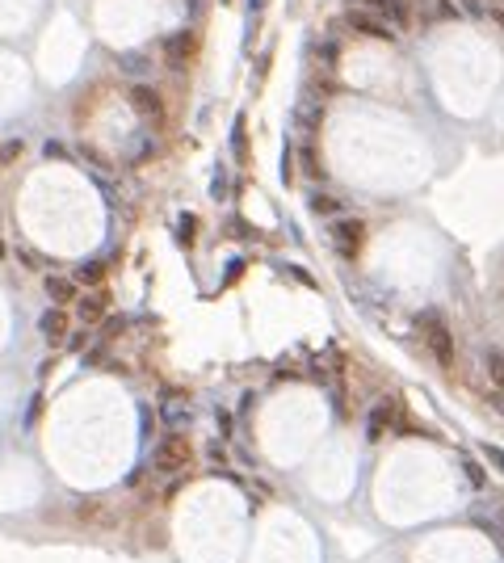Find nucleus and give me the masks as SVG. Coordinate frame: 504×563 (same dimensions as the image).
I'll return each mask as SVG.
<instances>
[{
  "label": "nucleus",
  "mask_w": 504,
  "mask_h": 563,
  "mask_svg": "<svg viewBox=\"0 0 504 563\" xmlns=\"http://www.w3.org/2000/svg\"><path fill=\"white\" fill-rule=\"evenodd\" d=\"M416 328H420V336H425V345H429V353H433V362H437L441 370H449L458 349H454V332H449L445 316L437 312V307H425V312L416 316Z\"/></svg>",
  "instance_id": "nucleus-1"
},
{
  "label": "nucleus",
  "mask_w": 504,
  "mask_h": 563,
  "mask_svg": "<svg viewBox=\"0 0 504 563\" xmlns=\"http://www.w3.org/2000/svg\"><path fill=\"white\" fill-rule=\"evenodd\" d=\"M189 458H193L189 437L168 433V437H160V441H156V450H151V467H156L160 475H181V471L189 467Z\"/></svg>",
  "instance_id": "nucleus-2"
},
{
  "label": "nucleus",
  "mask_w": 504,
  "mask_h": 563,
  "mask_svg": "<svg viewBox=\"0 0 504 563\" xmlns=\"http://www.w3.org/2000/svg\"><path fill=\"white\" fill-rule=\"evenodd\" d=\"M345 26H349L353 34H362V38H374V42H395V30H391V21H387L382 13L366 9V5H353V9L345 13Z\"/></svg>",
  "instance_id": "nucleus-3"
},
{
  "label": "nucleus",
  "mask_w": 504,
  "mask_h": 563,
  "mask_svg": "<svg viewBox=\"0 0 504 563\" xmlns=\"http://www.w3.org/2000/svg\"><path fill=\"white\" fill-rule=\"evenodd\" d=\"M126 101H130V110L139 114V118H147V122H164V97H160V88L156 84H147V80H135L130 88H126Z\"/></svg>",
  "instance_id": "nucleus-4"
},
{
  "label": "nucleus",
  "mask_w": 504,
  "mask_h": 563,
  "mask_svg": "<svg viewBox=\"0 0 504 563\" xmlns=\"http://www.w3.org/2000/svg\"><path fill=\"white\" fill-rule=\"evenodd\" d=\"M328 236H332V248L340 252V257L353 261V257L362 252V244H366V223H362V219H336Z\"/></svg>",
  "instance_id": "nucleus-5"
},
{
  "label": "nucleus",
  "mask_w": 504,
  "mask_h": 563,
  "mask_svg": "<svg viewBox=\"0 0 504 563\" xmlns=\"http://www.w3.org/2000/svg\"><path fill=\"white\" fill-rule=\"evenodd\" d=\"M38 332H42L46 345H68V332H72L68 312H64V307H46V312L38 316Z\"/></svg>",
  "instance_id": "nucleus-6"
},
{
  "label": "nucleus",
  "mask_w": 504,
  "mask_h": 563,
  "mask_svg": "<svg viewBox=\"0 0 504 563\" xmlns=\"http://www.w3.org/2000/svg\"><path fill=\"white\" fill-rule=\"evenodd\" d=\"M193 46H197V42H193V30H177V34H168V38H164V64L181 72V68L193 59Z\"/></svg>",
  "instance_id": "nucleus-7"
},
{
  "label": "nucleus",
  "mask_w": 504,
  "mask_h": 563,
  "mask_svg": "<svg viewBox=\"0 0 504 563\" xmlns=\"http://www.w3.org/2000/svg\"><path fill=\"white\" fill-rule=\"evenodd\" d=\"M391 425H395V403H391V399H378L370 412H366V437H370V441H378Z\"/></svg>",
  "instance_id": "nucleus-8"
},
{
  "label": "nucleus",
  "mask_w": 504,
  "mask_h": 563,
  "mask_svg": "<svg viewBox=\"0 0 504 563\" xmlns=\"http://www.w3.org/2000/svg\"><path fill=\"white\" fill-rule=\"evenodd\" d=\"M160 417H164L168 429H185V425H193V408H189L181 395H173V399L160 403Z\"/></svg>",
  "instance_id": "nucleus-9"
},
{
  "label": "nucleus",
  "mask_w": 504,
  "mask_h": 563,
  "mask_svg": "<svg viewBox=\"0 0 504 563\" xmlns=\"http://www.w3.org/2000/svg\"><path fill=\"white\" fill-rule=\"evenodd\" d=\"M106 312H110V294L101 290V286H97L93 294H84V298H80V320H84L88 328H93V324H101V316H106Z\"/></svg>",
  "instance_id": "nucleus-10"
},
{
  "label": "nucleus",
  "mask_w": 504,
  "mask_h": 563,
  "mask_svg": "<svg viewBox=\"0 0 504 563\" xmlns=\"http://www.w3.org/2000/svg\"><path fill=\"white\" fill-rule=\"evenodd\" d=\"M46 294H50V303H55V307H68V303H76V282L50 274V278H46Z\"/></svg>",
  "instance_id": "nucleus-11"
},
{
  "label": "nucleus",
  "mask_w": 504,
  "mask_h": 563,
  "mask_svg": "<svg viewBox=\"0 0 504 563\" xmlns=\"http://www.w3.org/2000/svg\"><path fill=\"white\" fill-rule=\"evenodd\" d=\"M366 9H374V13H382V17H391L399 30L408 26V9H403V0H362Z\"/></svg>",
  "instance_id": "nucleus-12"
},
{
  "label": "nucleus",
  "mask_w": 504,
  "mask_h": 563,
  "mask_svg": "<svg viewBox=\"0 0 504 563\" xmlns=\"http://www.w3.org/2000/svg\"><path fill=\"white\" fill-rule=\"evenodd\" d=\"M320 122H324V106H320V101H307V106L294 110V126L298 131H316Z\"/></svg>",
  "instance_id": "nucleus-13"
},
{
  "label": "nucleus",
  "mask_w": 504,
  "mask_h": 563,
  "mask_svg": "<svg viewBox=\"0 0 504 563\" xmlns=\"http://www.w3.org/2000/svg\"><path fill=\"white\" fill-rule=\"evenodd\" d=\"M483 370H487L492 387L504 395V353H500V349H487V353H483Z\"/></svg>",
  "instance_id": "nucleus-14"
},
{
  "label": "nucleus",
  "mask_w": 504,
  "mask_h": 563,
  "mask_svg": "<svg viewBox=\"0 0 504 563\" xmlns=\"http://www.w3.org/2000/svg\"><path fill=\"white\" fill-rule=\"evenodd\" d=\"M231 156L235 160H248V118L240 114L235 126H231Z\"/></svg>",
  "instance_id": "nucleus-15"
},
{
  "label": "nucleus",
  "mask_w": 504,
  "mask_h": 563,
  "mask_svg": "<svg viewBox=\"0 0 504 563\" xmlns=\"http://www.w3.org/2000/svg\"><path fill=\"white\" fill-rule=\"evenodd\" d=\"M118 68H122L126 76H135V80H139V76L151 68V59L143 55V50H130V55H122V59H118Z\"/></svg>",
  "instance_id": "nucleus-16"
},
{
  "label": "nucleus",
  "mask_w": 504,
  "mask_h": 563,
  "mask_svg": "<svg viewBox=\"0 0 504 563\" xmlns=\"http://www.w3.org/2000/svg\"><path fill=\"white\" fill-rule=\"evenodd\" d=\"M76 278L88 282V286H101V278H106V261H84V265L76 269Z\"/></svg>",
  "instance_id": "nucleus-17"
},
{
  "label": "nucleus",
  "mask_w": 504,
  "mask_h": 563,
  "mask_svg": "<svg viewBox=\"0 0 504 563\" xmlns=\"http://www.w3.org/2000/svg\"><path fill=\"white\" fill-rule=\"evenodd\" d=\"M311 211H316V215H336V211H340V198H332V193H311Z\"/></svg>",
  "instance_id": "nucleus-18"
},
{
  "label": "nucleus",
  "mask_w": 504,
  "mask_h": 563,
  "mask_svg": "<svg viewBox=\"0 0 504 563\" xmlns=\"http://www.w3.org/2000/svg\"><path fill=\"white\" fill-rule=\"evenodd\" d=\"M177 240H181V244H193V240H197V215H181V219H177Z\"/></svg>",
  "instance_id": "nucleus-19"
},
{
  "label": "nucleus",
  "mask_w": 504,
  "mask_h": 563,
  "mask_svg": "<svg viewBox=\"0 0 504 563\" xmlns=\"http://www.w3.org/2000/svg\"><path fill=\"white\" fill-rule=\"evenodd\" d=\"M21 151H26V143H21V139L0 143V164H13V160H21Z\"/></svg>",
  "instance_id": "nucleus-20"
},
{
  "label": "nucleus",
  "mask_w": 504,
  "mask_h": 563,
  "mask_svg": "<svg viewBox=\"0 0 504 563\" xmlns=\"http://www.w3.org/2000/svg\"><path fill=\"white\" fill-rule=\"evenodd\" d=\"M298 156H302V169H307L311 177H320V173H324V164H320V156H316V147H311V143H302Z\"/></svg>",
  "instance_id": "nucleus-21"
},
{
  "label": "nucleus",
  "mask_w": 504,
  "mask_h": 563,
  "mask_svg": "<svg viewBox=\"0 0 504 563\" xmlns=\"http://www.w3.org/2000/svg\"><path fill=\"white\" fill-rule=\"evenodd\" d=\"M463 471H467V479H471L475 488H487V475H483V467L475 463V458H463Z\"/></svg>",
  "instance_id": "nucleus-22"
},
{
  "label": "nucleus",
  "mask_w": 504,
  "mask_h": 563,
  "mask_svg": "<svg viewBox=\"0 0 504 563\" xmlns=\"http://www.w3.org/2000/svg\"><path fill=\"white\" fill-rule=\"evenodd\" d=\"M282 181H286V185L294 181V147H290V143L282 147Z\"/></svg>",
  "instance_id": "nucleus-23"
},
{
  "label": "nucleus",
  "mask_w": 504,
  "mask_h": 563,
  "mask_svg": "<svg viewBox=\"0 0 504 563\" xmlns=\"http://www.w3.org/2000/svg\"><path fill=\"white\" fill-rule=\"evenodd\" d=\"M483 458H487V463L504 475V450H500V446H492V441H487V446H483Z\"/></svg>",
  "instance_id": "nucleus-24"
},
{
  "label": "nucleus",
  "mask_w": 504,
  "mask_h": 563,
  "mask_svg": "<svg viewBox=\"0 0 504 563\" xmlns=\"http://www.w3.org/2000/svg\"><path fill=\"white\" fill-rule=\"evenodd\" d=\"M38 417H42V395H34V399H30V408H26V429H34V425H38Z\"/></svg>",
  "instance_id": "nucleus-25"
},
{
  "label": "nucleus",
  "mask_w": 504,
  "mask_h": 563,
  "mask_svg": "<svg viewBox=\"0 0 504 563\" xmlns=\"http://www.w3.org/2000/svg\"><path fill=\"white\" fill-rule=\"evenodd\" d=\"M80 156H84V160H93L97 169H110V160H106V156H101V151H97V147H88V143L80 147Z\"/></svg>",
  "instance_id": "nucleus-26"
},
{
  "label": "nucleus",
  "mask_w": 504,
  "mask_h": 563,
  "mask_svg": "<svg viewBox=\"0 0 504 563\" xmlns=\"http://www.w3.org/2000/svg\"><path fill=\"white\" fill-rule=\"evenodd\" d=\"M42 151H46L50 160H68V147H64V143H55V139H50V143H46Z\"/></svg>",
  "instance_id": "nucleus-27"
},
{
  "label": "nucleus",
  "mask_w": 504,
  "mask_h": 563,
  "mask_svg": "<svg viewBox=\"0 0 504 563\" xmlns=\"http://www.w3.org/2000/svg\"><path fill=\"white\" fill-rule=\"evenodd\" d=\"M206 454H211V463H227V446H223V441H211Z\"/></svg>",
  "instance_id": "nucleus-28"
},
{
  "label": "nucleus",
  "mask_w": 504,
  "mask_h": 563,
  "mask_svg": "<svg viewBox=\"0 0 504 563\" xmlns=\"http://www.w3.org/2000/svg\"><path fill=\"white\" fill-rule=\"evenodd\" d=\"M223 193H227V173H219L215 185H211V198H215V202H223Z\"/></svg>",
  "instance_id": "nucleus-29"
},
{
  "label": "nucleus",
  "mask_w": 504,
  "mask_h": 563,
  "mask_svg": "<svg viewBox=\"0 0 504 563\" xmlns=\"http://www.w3.org/2000/svg\"><path fill=\"white\" fill-rule=\"evenodd\" d=\"M240 274H244V261H235V265H231V269H227V278H223V282H227V286H231V282H235V278H240Z\"/></svg>",
  "instance_id": "nucleus-30"
},
{
  "label": "nucleus",
  "mask_w": 504,
  "mask_h": 563,
  "mask_svg": "<svg viewBox=\"0 0 504 563\" xmlns=\"http://www.w3.org/2000/svg\"><path fill=\"white\" fill-rule=\"evenodd\" d=\"M219 429H223V437H227V433H231V417H227V412H223V408H219Z\"/></svg>",
  "instance_id": "nucleus-31"
},
{
  "label": "nucleus",
  "mask_w": 504,
  "mask_h": 563,
  "mask_svg": "<svg viewBox=\"0 0 504 563\" xmlns=\"http://www.w3.org/2000/svg\"><path fill=\"white\" fill-rule=\"evenodd\" d=\"M248 9H252V13H261V9H265V0H248Z\"/></svg>",
  "instance_id": "nucleus-32"
},
{
  "label": "nucleus",
  "mask_w": 504,
  "mask_h": 563,
  "mask_svg": "<svg viewBox=\"0 0 504 563\" xmlns=\"http://www.w3.org/2000/svg\"><path fill=\"white\" fill-rule=\"evenodd\" d=\"M0 257H5V240H0Z\"/></svg>",
  "instance_id": "nucleus-33"
},
{
  "label": "nucleus",
  "mask_w": 504,
  "mask_h": 563,
  "mask_svg": "<svg viewBox=\"0 0 504 563\" xmlns=\"http://www.w3.org/2000/svg\"><path fill=\"white\" fill-rule=\"evenodd\" d=\"M492 5H500V0H492Z\"/></svg>",
  "instance_id": "nucleus-34"
},
{
  "label": "nucleus",
  "mask_w": 504,
  "mask_h": 563,
  "mask_svg": "<svg viewBox=\"0 0 504 563\" xmlns=\"http://www.w3.org/2000/svg\"><path fill=\"white\" fill-rule=\"evenodd\" d=\"M223 5H227V0H223Z\"/></svg>",
  "instance_id": "nucleus-35"
}]
</instances>
